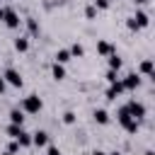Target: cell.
<instances>
[{
    "mask_svg": "<svg viewBox=\"0 0 155 155\" xmlns=\"http://www.w3.org/2000/svg\"><path fill=\"white\" fill-rule=\"evenodd\" d=\"M116 119H119V124L128 131V133H138V128H140V121H136L128 111H126V107H121L119 111H116Z\"/></svg>",
    "mask_w": 155,
    "mask_h": 155,
    "instance_id": "obj_1",
    "label": "cell"
},
{
    "mask_svg": "<svg viewBox=\"0 0 155 155\" xmlns=\"http://www.w3.org/2000/svg\"><path fill=\"white\" fill-rule=\"evenodd\" d=\"M41 97L39 94H27L24 99H22V104H19V109L24 111V114H39L41 111Z\"/></svg>",
    "mask_w": 155,
    "mask_h": 155,
    "instance_id": "obj_2",
    "label": "cell"
},
{
    "mask_svg": "<svg viewBox=\"0 0 155 155\" xmlns=\"http://www.w3.org/2000/svg\"><path fill=\"white\" fill-rule=\"evenodd\" d=\"M124 107H126V111H128V114H131L136 121L145 119V104H143V102H138V99H128Z\"/></svg>",
    "mask_w": 155,
    "mask_h": 155,
    "instance_id": "obj_3",
    "label": "cell"
},
{
    "mask_svg": "<svg viewBox=\"0 0 155 155\" xmlns=\"http://www.w3.org/2000/svg\"><path fill=\"white\" fill-rule=\"evenodd\" d=\"M2 22L10 27V29H17L19 27V15L12 10V7H5V15H2Z\"/></svg>",
    "mask_w": 155,
    "mask_h": 155,
    "instance_id": "obj_4",
    "label": "cell"
},
{
    "mask_svg": "<svg viewBox=\"0 0 155 155\" xmlns=\"http://www.w3.org/2000/svg\"><path fill=\"white\" fill-rule=\"evenodd\" d=\"M119 80H121L124 90H136V87H140V75H138V73H128L126 78H119Z\"/></svg>",
    "mask_w": 155,
    "mask_h": 155,
    "instance_id": "obj_5",
    "label": "cell"
},
{
    "mask_svg": "<svg viewBox=\"0 0 155 155\" xmlns=\"http://www.w3.org/2000/svg\"><path fill=\"white\" fill-rule=\"evenodd\" d=\"M2 78H5V82H10L12 87H22V75H19L15 68H7V70L2 73Z\"/></svg>",
    "mask_w": 155,
    "mask_h": 155,
    "instance_id": "obj_6",
    "label": "cell"
},
{
    "mask_svg": "<svg viewBox=\"0 0 155 155\" xmlns=\"http://www.w3.org/2000/svg\"><path fill=\"white\" fill-rule=\"evenodd\" d=\"M124 92V85H121V80H116V82H109V90H107V99L109 102H114L119 94Z\"/></svg>",
    "mask_w": 155,
    "mask_h": 155,
    "instance_id": "obj_7",
    "label": "cell"
},
{
    "mask_svg": "<svg viewBox=\"0 0 155 155\" xmlns=\"http://www.w3.org/2000/svg\"><path fill=\"white\" fill-rule=\"evenodd\" d=\"M46 143H48V133H46V131H41V128H39V131H34V133H31V145L41 148V145H46Z\"/></svg>",
    "mask_w": 155,
    "mask_h": 155,
    "instance_id": "obj_8",
    "label": "cell"
},
{
    "mask_svg": "<svg viewBox=\"0 0 155 155\" xmlns=\"http://www.w3.org/2000/svg\"><path fill=\"white\" fill-rule=\"evenodd\" d=\"M133 22H136L138 27H148V24H150V17H148V12H143V10H138V12L133 15Z\"/></svg>",
    "mask_w": 155,
    "mask_h": 155,
    "instance_id": "obj_9",
    "label": "cell"
},
{
    "mask_svg": "<svg viewBox=\"0 0 155 155\" xmlns=\"http://www.w3.org/2000/svg\"><path fill=\"white\" fill-rule=\"evenodd\" d=\"M24 24H27V31H29L31 36H39V22H36V17H27Z\"/></svg>",
    "mask_w": 155,
    "mask_h": 155,
    "instance_id": "obj_10",
    "label": "cell"
},
{
    "mask_svg": "<svg viewBox=\"0 0 155 155\" xmlns=\"http://www.w3.org/2000/svg\"><path fill=\"white\" fill-rule=\"evenodd\" d=\"M92 119H94L97 124H109V111H107V109H94V111H92Z\"/></svg>",
    "mask_w": 155,
    "mask_h": 155,
    "instance_id": "obj_11",
    "label": "cell"
},
{
    "mask_svg": "<svg viewBox=\"0 0 155 155\" xmlns=\"http://www.w3.org/2000/svg\"><path fill=\"white\" fill-rule=\"evenodd\" d=\"M97 53L99 56H109V53H114V46L109 41H97Z\"/></svg>",
    "mask_w": 155,
    "mask_h": 155,
    "instance_id": "obj_12",
    "label": "cell"
},
{
    "mask_svg": "<svg viewBox=\"0 0 155 155\" xmlns=\"http://www.w3.org/2000/svg\"><path fill=\"white\" fill-rule=\"evenodd\" d=\"M138 70H140L143 75H148V78L153 80V61H150V58H145V61H140V65H138Z\"/></svg>",
    "mask_w": 155,
    "mask_h": 155,
    "instance_id": "obj_13",
    "label": "cell"
},
{
    "mask_svg": "<svg viewBox=\"0 0 155 155\" xmlns=\"http://www.w3.org/2000/svg\"><path fill=\"white\" fill-rule=\"evenodd\" d=\"M51 75H53V80H63V78H65L63 63H53V65H51Z\"/></svg>",
    "mask_w": 155,
    "mask_h": 155,
    "instance_id": "obj_14",
    "label": "cell"
},
{
    "mask_svg": "<svg viewBox=\"0 0 155 155\" xmlns=\"http://www.w3.org/2000/svg\"><path fill=\"white\" fill-rule=\"evenodd\" d=\"M10 124H19V126H22V124H24V111H22V109H12V111H10Z\"/></svg>",
    "mask_w": 155,
    "mask_h": 155,
    "instance_id": "obj_15",
    "label": "cell"
},
{
    "mask_svg": "<svg viewBox=\"0 0 155 155\" xmlns=\"http://www.w3.org/2000/svg\"><path fill=\"white\" fill-rule=\"evenodd\" d=\"M15 48L24 53V51L29 48V36H17V39H15Z\"/></svg>",
    "mask_w": 155,
    "mask_h": 155,
    "instance_id": "obj_16",
    "label": "cell"
},
{
    "mask_svg": "<svg viewBox=\"0 0 155 155\" xmlns=\"http://www.w3.org/2000/svg\"><path fill=\"white\" fill-rule=\"evenodd\" d=\"M53 58H56V63H68L70 61V51L68 48H61V51H56Z\"/></svg>",
    "mask_w": 155,
    "mask_h": 155,
    "instance_id": "obj_17",
    "label": "cell"
},
{
    "mask_svg": "<svg viewBox=\"0 0 155 155\" xmlns=\"http://www.w3.org/2000/svg\"><path fill=\"white\" fill-rule=\"evenodd\" d=\"M107 58H109V68H111V70H119V68H121V63H124V61L116 56V51H114V53H109Z\"/></svg>",
    "mask_w": 155,
    "mask_h": 155,
    "instance_id": "obj_18",
    "label": "cell"
},
{
    "mask_svg": "<svg viewBox=\"0 0 155 155\" xmlns=\"http://www.w3.org/2000/svg\"><path fill=\"white\" fill-rule=\"evenodd\" d=\"M15 140L19 143V148H22V145H31V133H27V131H22V133H19V136H17Z\"/></svg>",
    "mask_w": 155,
    "mask_h": 155,
    "instance_id": "obj_19",
    "label": "cell"
},
{
    "mask_svg": "<svg viewBox=\"0 0 155 155\" xmlns=\"http://www.w3.org/2000/svg\"><path fill=\"white\" fill-rule=\"evenodd\" d=\"M22 131H24V128H22L19 124H10V126H7V133H10V138H12V140H15V138H17Z\"/></svg>",
    "mask_w": 155,
    "mask_h": 155,
    "instance_id": "obj_20",
    "label": "cell"
},
{
    "mask_svg": "<svg viewBox=\"0 0 155 155\" xmlns=\"http://www.w3.org/2000/svg\"><path fill=\"white\" fill-rule=\"evenodd\" d=\"M68 51H70V56H75V58H78V56H82V53H85V46L75 41V44H73V46H70Z\"/></svg>",
    "mask_w": 155,
    "mask_h": 155,
    "instance_id": "obj_21",
    "label": "cell"
},
{
    "mask_svg": "<svg viewBox=\"0 0 155 155\" xmlns=\"http://www.w3.org/2000/svg\"><path fill=\"white\" fill-rule=\"evenodd\" d=\"M85 17H87V19H94V17H97V7H94V5H87V7H85Z\"/></svg>",
    "mask_w": 155,
    "mask_h": 155,
    "instance_id": "obj_22",
    "label": "cell"
},
{
    "mask_svg": "<svg viewBox=\"0 0 155 155\" xmlns=\"http://www.w3.org/2000/svg\"><path fill=\"white\" fill-rule=\"evenodd\" d=\"M104 78H107V82H116V80H119V70H111V68H109Z\"/></svg>",
    "mask_w": 155,
    "mask_h": 155,
    "instance_id": "obj_23",
    "label": "cell"
},
{
    "mask_svg": "<svg viewBox=\"0 0 155 155\" xmlns=\"http://www.w3.org/2000/svg\"><path fill=\"white\" fill-rule=\"evenodd\" d=\"M75 119H78V116H75V111H70V109L63 114V124H75Z\"/></svg>",
    "mask_w": 155,
    "mask_h": 155,
    "instance_id": "obj_24",
    "label": "cell"
},
{
    "mask_svg": "<svg viewBox=\"0 0 155 155\" xmlns=\"http://www.w3.org/2000/svg\"><path fill=\"white\" fill-rule=\"evenodd\" d=\"M92 5H94L97 10H107V7H109V0H92Z\"/></svg>",
    "mask_w": 155,
    "mask_h": 155,
    "instance_id": "obj_25",
    "label": "cell"
},
{
    "mask_svg": "<svg viewBox=\"0 0 155 155\" xmlns=\"http://www.w3.org/2000/svg\"><path fill=\"white\" fill-rule=\"evenodd\" d=\"M126 27H128L131 31H138V29H140V27H138V24L133 22V17H128V19H126Z\"/></svg>",
    "mask_w": 155,
    "mask_h": 155,
    "instance_id": "obj_26",
    "label": "cell"
},
{
    "mask_svg": "<svg viewBox=\"0 0 155 155\" xmlns=\"http://www.w3.org/2000/svg\"><path fill=\"white\" fill-rule=\"evenodd\" d=\"M7 150H12V153L17 155V153H19V143H17V140H12V143L7 145Z\"/></svg>",
    "mask_w": 155,
    "mask_h": 155,
    "instance_id": "obj_27",
    "label": "cell"
},
{
    "mask_svg": "<svg viewBox=\"0 0 155 155\" xmlns=\"http://www.w3.org/2000/svg\"><path fill=\"white\" fill-rule=\"evenodd\" d=\"M46 155H61V150H58L56 145H48V150H46Z\"/></svg>",
    "mask_w": 155,
    "mask_h": 155,
    "instance_id": "obj_28",
    "label": "cell"
},
{
    "mask_svg": "<svg viewBox=\"0 0 155 155\" xmlns=\"http://www.w3.org/2000/svg\"><path fill=\"white\" fill-rule=\"evenodd\" d=\"M2 92H5V78L0 75V94H2Z\"/></svg>",
    "mask_w": 155,
    "mask_h": 155,
    "instance_id": "obj_29",
    "label": "cell"
},
{
    "mask_svg": "<svg viewBox=\"0 0 155 155\" xmlns=\"http://www.w3.org/2000/svg\"><path fill=\"white\" fill-rule=\"evenodd\" d=\"M92 155H107L104 150H92Z\"/></svg>",
    "mask_w": 155,
    "mask_h": 155,
    "instance_id": "obj_30",
    "label": "cell"
},
{
    "mask_svg": "<svg viewBox=\"0 0 155 155\" xmlns=\"http://www.w3.org/2000/svg\"><path fill=\"white\" fill-rule=\"evenodd\" d=\"M136 5H143V2H150V0H133Z\"/></svg>",
    "mask_w": 155,
    "mask_h": 155,
    "instance_id": "obj_31",
    "label": "cell"
},
{
    "mask_svg": "<svg viewBox=\"0 0 155 155\" xmlns=\"http://www.w3.org/2000/svg\"><path fill=\"white\" fill-rule=\"evenodd\" d=\"M2 15H5V7H2V5H0V19H2Z\"/></svg>",
    "mask_w": 155,
    "mask_h": 155,
    "instance_id": "obj_32",
    "label": "cell"
},
{
    "mask_svg": "<svg viewBox=\"0 0 155 155\" xmlns=\"http://www.w3.org/2000/svg\"><path fill=\"white\" fill-rule=\"evenodd\" d=\"M2 155H15V153H12V150H5V153H2Z\"/></svg>",
    "mask_w": 155,
    "mask_h": 155,
    "instance_id": "obj_33",
    "label": "cell"
},
{
    "mask_svg": "<svg viewBox=\"0 0 155 155\" xmlns=\"http://www.w3.org/2000/svg\"><path fill=\"white\" fill-rule=\"evenodd\" d=\"M143 155H155V153H153V150H145V153H143Z\"/></svg>",
    "mask_w": 155,
    "mask_h": 155,
    "instance_id": "obj_34",
    "label": "cell"
},
{
    "mask_svg": "<svg viewBox=\"0 0 155 155\" xmlns=\"http://www.w3.org/2000/svg\"><path fill=\"white\" fill-rule=\"evenodd\" d=\"M109 155H121V153H119V150H114V153H109Z\"/></svg>",
    "mask_w": 155,
    "mask_h": 155,
    "instance_id": "obj_35",
    "label": "cell"
}]
</instances>
